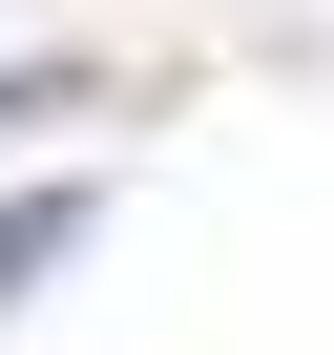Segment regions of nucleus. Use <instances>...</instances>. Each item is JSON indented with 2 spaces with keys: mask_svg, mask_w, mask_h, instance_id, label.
Listing matches in <instances>:
<instances>
[{
  "mask_svg": "<svg viewBox=\"0 0 334 355\" xmlns=\"http://www.w3.org/2000/svg\"><path fill=\"white\" fill-rule=\"evenodd\" d=\"M63 230H84V189H21V209H0V272H42Z\"/></svg>",
  "mask_w": 334,
  "mask_h": 355,
  "instance_id": "1",
  "label": "nucleus"
}]
</instances>
